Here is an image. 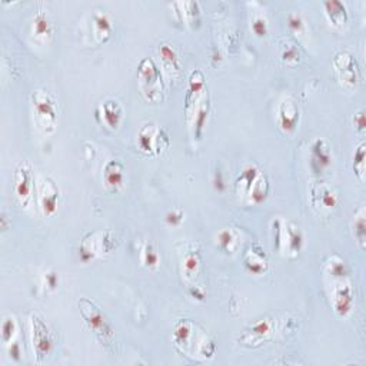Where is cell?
Masks as SVG:
<instances>
[{
    "mask_svg": "<svg viewBox=\"0 0 366 366\" xmlns=\"http://www.w3.org/2000/svg\"><path fill=\"white\" fill-rule=\"evenodd\" d=\"M119 245V239L112 231H95L86 235L79 245V255L83 262L112 253Z\"/></svg>",
    "mask_w": 366,
    "mask_h": 366,
    "instance_id": "cell-5",
    "label": "cell"
},
{
    "mask_svg": "<svg viewBox=\"0 0 366 366\" xmlns=\"http://www.w3.org/2000/svg\"><path fill=\"white\" fill-rule=\"evenodd\" d=\"M34 179L36 178L33 176V169L29 162H21L16 166L13 173V190L17 201L25 207H29L33 199Z\"/></svg>",
    "mask_w": 366,
    "mask_h": 366,
    "instance_id": "cell-13",
    "label": "cell"
},
{
    "mask_svg": "<svg viewBox=\"0 0 366 366\" xmlns=\"http://www.w3.org/2000/svg\"><path fill=\"white\" fill-rule=\"evenodd\" d=\"M323 9L328 21L332 26L341 29L350 22V12H347L346 5L339 2V0H326V2H323Z\"/></svg>",
    "mask_w": 366,
    "mask_h": 366,
    "instance_id": "cell-24",
    "label": "cell"
},
{
    "mask_svg": "<svg viewBox=\"0 0 366 366\" xmlns=\"http://www.w3.org/2000/svg\"><path fill=\"white\" fill-rule=\"evenodd\" d=\"M209 106H211V103H209V96L206 93L201 99V102L196 104V106L186 115L189 125H190L192 130H194L195 137H198V139L203 133L206 120H207V115H209Z\"/></svg>",
    "mask_w": 366,
    "mask_h": 366,
    "instance_id": "cell-22",
    "label": "cell"
},
{
    "mask_svg": "<svg viewBox=\"0 0 366 366\" xmlns=\"http://www.w3.org/2000/svg\"><path fill=\"white\" fill-rule=\"evenodd\" d=\"M301 120V111L292 98H285L277 106V124L286 133L296 130Z\"/></svg>",
    "mask_w": 366,
    "mask_h": 366,
    "instance_id": "cell-16",
    "label": "cell"
},
{
    "mask_svg": "<svg viewBox=\"0 0 366 366\" xmlns=\"http://www.w3.org/2000/svg\"><path fill=\"white\" fill-rule=\"evenodd\" d=\"M259 172H260V169L255 163L248 165L245 169L240 172V175L238 176V179L235 182V190H236L238 196L245 198V199L248 198L249 189H251L253 181L256 179V176L259 175Z\"/></svg>",
    "mask_w": 366,
    "mask_h": 366,
    "instance_id": "cell-29",
    "label": "cell"
},
{
    "mask_svg": "<svg viewBox=\"0 0 366 366\" xmlns=\"http://www.w3.org/2000/svg\"><path fill=\"white\" fill-rule=\"evenodd\" d=\"M34 196L43 215L52 216L58 211L60 189L49 175H38L34 179Z\"/></svg>",
    "mask_w": 366,
    "mask_h": 366,
    "instance_id": "cell-10",
    "label": "cell"
},
{
    "mask_svg": "<svg viewBox=\"0 0 366 366\" xmlns=\"http://www.w3.org/2000/svg\"><path fill=\"white\" fill-rule=\"evenodd\" d=\"M269 189H271L269 178L265 175L262 170H260L259 175L256 176V179L253 181V183H252V186L249 189V194H248L247 201L249 203H253V205L262 203L269 195Z\"/></svg>",
    "mask_w": 366,
    "mask_h": 366,
    "instance_id": "cell-28",
    "label": "cell"
},
{
    "mask_svg": "<svg viewBox=\"0 0 366 366\" xmlns=\"http://www.w3.org/2000/svg\"><path fill=\"white\" fill-rule=\"evenodd\" d=\"M32 108L38 128L46 133H54L58 125V104L55 98L45 89L32 93Z\"/></svg>",
    "mask_w": 366,
    "mask_h": 366,
    "instance_id": "cell-4",
    "label": "cell"
},
{
    "mask_svg": "<svg viewBox=\"0 0 366 366\" xmlns=\"http://www.w3.org/2000/svg\"><path fill=\"white\" fill-rule=\"evenodd\" d=\"M158 56L162 73L170 80H178L182 75V63L176 49L170 43L163 42L158 47Z\"/></svg>",
    "mask_w": 366,
    "mask_h": 366,
    "instance_id": "cell-14",
    "label": "cell"
},
{
    "mask_svg": "<svg viewBox=\"0 0 366 366\" xmlns=\"http://www.w3.org/2000/svg\"><path fill=\"white\" fill-rule=\"evenodd\" d=\"M79 310L84 323L88 325L95 336L103 345H111L115 338V329L99 306L88 298H82L79 301Z\"/></svg>",
    "mask_w": 366,
    "mask_h": 366,
    "instance_id": "cell-3",
    "label": "cell"
},
{
    "mask_svg": "<svg viewBox=\"0 0 366 366\" xmlns=\"http://www.w3.org/2000/svg\"><path fill=\"white\" fill-rule=\"evenodd\" d=\"M252 30L258 36H265L269 30V22L264 13H255L252 17Z\"/></svg>",
    "mask_w": 366,
    "mask_h": 366,
    "instance_id": "cell-35",
    "label": "cell"
},
{
    "mask_svg": "<svg viewBox=\"0 0 366 366\" xmlns=\"http://www.w3.org/2000/svg\"><path fill=\"white\" fill-rule=\"evenodd\" d=\"M113 32V23L111 16L104 10H93L91 16V33L96 45L106 43Z\"/></svg>",
    "mask_w": 366,
    "mask_h": 366,
    "instance_id": "cell-17",
    "label": "cell"
},
{
    "mask_svg": "<svg viewBox=\"0 0 366 366\" xmlns=\"http://www.w3.org/2000/svg\"><path fill=\"white\" fill-rule=\"evenodd\" d=\"M189 295L192 296V298L199 301V302L205 301V298H206V293H205V290L201 286H190Z\"/></svg>",
    "mask_w": 366,
    "mask_h": 366,
    "instance_id": "cell-40",
    "label": "cell"
},
{
    "mask_svg": "<svg viewBox=\"0 0 366 366\" xmlns=\"http://www.w3.org/2000/svg\"><path fill=\"white\" fill-rule=\"evenodd\" d=\"M202 268V256L195 247H190L182 258V273L186 281H194Z\"/></svg>",
    "mask_w": 366,
    "mask_h": 366,
    "instance_id": "cell-26",
    "label": "cell"
},
{
    "mask_svg": "<svg viewBox=\"0 0 366 366\" xmlns=\"http://www.w3.org/2000/svg\"><path fill=\"white\" fill-rule=\"evenodd\" d=\"M96 119L100 125L111 130H116L124 120V108H122L119 100L106 99L98 106Z\"/></svg>",
    "mask_w": 366,
    "mask_h": 366,
    "instance_id": "cell-15",
    "label": "cell"
},
{
    "mask_svg": "<svg viewBox=\"0 0 366 366\" xmlns=\"http://www.w3.org/2000/svg\"><path fill=\"white\" fill-rule=\"evenodd\" d=\"M139 259H141V264L148 269H156L161 264L159 251L150 240H146L142 245L141 251H139Z\"/></svg>",
    "mask_w": 366,
    "mask_h": 366,
    "instance_id": "cell-30",
    "label": "cell"
},
{
    "mask_svg": "<svg viewBox=\"0 0 366 366\" xmlns=\"http://www.w3.org/2000/svg\"><path fill=\"white\" fill-rule=\"evenodd\" d=\"M334 69L338 80L346 88H358L362 82V72L358 60L352 54L346 50H341L334 58Z\"/></svg>",
    "mask_w": 366,
    "mask_h": 366,
    "instance_id": "cell-11",
    "label": "cell"
},
{
    "mask_svg": "<svg viewBox=\"0 0 366 366\" xmlns=\"http://www.w3.org/2000/svg\"><path fill=\"white\" fill-rule=\"evenodd\" d=\"M365 158H366V146H365V144H361L355 149L354 161H352L354 170L361 181H363V178H365Z\"/></svg>",
    "mask_w": 366,
    "mask_h": 366,
    "instance_id": "cell-34",
    "label": "cell"
},
{
    "mask_svg": "<svg viewBox=\"0 0 366 366\" xmlns=\"http://www.w3.org/2000/svg\"><path fill=\"white\" fill-rule=\"evenodd\" d=\"M137 84L144 99L152 104L165 99V83L161 67L152 58H144L137 67Z\"/></svg>",
    "mask_w": 366,
    "mask_h": 366,
    "instance_id": "cell-2",
    "label": "cell"
},
{
    "mask_svg": "<svg viewBox=\"0 0 366 366\" xmlns=\"http://www.w3.org/2000/svg\"><path fill=\"white\" fill-rule=\"evenodd\" d=\"M30 332H32L33 354L36 356L38 363H42L52 352H54L55 347L54 334H52L46 321L41 315H38V313H33L30 317Z\"/></svg>",
    "mask_w": 366,
    "mask_h": 366,
    "instance_id": "cell-7",
    "label": "cell"
},
{
    "mask_svg": "<svg viewBox=\"0 0 366 366\" xmlns=\"http://www.w3.org/2000/svg\"><path fill=\"white\" fill-rule=\"evenodd\" d=\"M323 269L329 276H332V279H342L350 275V269H347L345 260L338 255L330 256L325 262Z\"/></svg>",
    "mask_w": 366,
    "mask_h": 366,
    "instance_id": "cell-32",
    "label": "cell"
},
{
    "mask_svg": "<svg viewBox=\"0 0 366 366\" xmlns=\"http://www.w3.org/2000/svg\"><path fill=\"white\" fill-rule=\"evenodd\" d=\"M17 334H19V325H17L14 317H8L2 323V341L5 345L16 342Z\"/></svg>",
    "mask_w": 366,
    "mask_h": 366,
    "instance_id": "cell-33",
    "label": "cell"
},
{
    "mask_svg": "<svg viewBox=\"0 0 366 366\" xmlns=\"http://www.w3.org/2000/svg\"><path fill=\"white\" fill-rule=\"evenodd\" d=\"M243 265H245L247 271H249L251 273L262 275L269 269V259L265 251L260 248V245L255 243V245L249 247L245 255H243Z\"/></svg>",
    "mask_w": 366,
    "mask_h": 366,
    "instance_id": "cell-21",
    "label": "cell"
},
{
    "mask_svg": "<svg viewBox=\"0 0 366 366\" xmlns=\"http://www.w3.org/2000/svg\"><path fill=\"white\" fill-rule=\"evenodd\" d=\"M288 25H289V27H290L292 32L298 33V34H302V33L306 32L305 19L302 17V14L298 13V12L289 13V16H288Z\"/></svg>",
    "mask_w": 366,
    "mask_h": 366,
    "instance_id": "cell-36",
    "label": "cell"
},
{
    "mask_svg": "<svg viewBox=\"0 0 366 366\" xmlns=\"http://www.w3.org/2000/svg\"><path fill=\"white\" fill-rule=\"evenodd\" d=\"M365 219H366L365 207L361 206L355 212L354 219H352V233H354V238H355V240H356L361 249H365V247H366V222H365Z\"/></svg>",
    "mask_w": 366,
    "mask_h": 366,
    "instance_id": "cell-31",
    "label": "cell"
},
{
    "mask_svg": "<svg viewBox=\"0 0 366 366\" xmlns=\"http://www.w3.org/2000/svg\"><path fill=\"white\" fill-rule=\"evenodd\" d=\"M59 284V277H58V273L55 271H47L45 275H43V285L45 288L47 289H56Z\"/></svg>",
    "mask_w": 366,
    "mask_h": 366,
    "instance_id": "cell-39",
    "label": "cell"
},
{
    "mask_svg": "<svg viewBox=\"0 0 366 366\" xmlns=\"http://www.w3.org/2000/svg\"><path fill=\"white\" fill-rule=\"evenodd\" d=\"M355 304V292L352 284L347 277L334 279L330 288V305H332L336 315L345 318L352 312Z\"/></svg>",
    "mask_w": 366,
    "mask_h": 366,
    "instance_id": "cell-12",
    "label": "cell"
},
{
    "mask_svg": "<svg viewBox=\"0 0 366 366\" xmlns=\"http://www.w3.org/2000/svg\"><path fill=\"white\" fill-rule=\"evenodd\" d=\"M242 243V233L236 228H223L216 235V245L225 253H235Z\"/></svg>",
    "mask_w": 366,
    "mask_h": 366,
    "instance_id": "cell-25",
    "label": "cell"
},
{
    "mask_svg": "<svg viewBox=\"0 0 366 366\" xmlns=\"http://www.w3.org/2000/svg\"><path fill=\"white\" fill-rule=\"evenodd\" d=\"M125 165L122 163L120 161L112 159L108 161L106 165L103 168V185L106 187L109 192H119L122 187L125 185V178H126V173H125Z\"/></svg>",
    "mask_w": 366,
    "mask_h": 366,
    "instance_id": "cell-19",
    "label": "cell"
},
{
    "mask_svg": "<svg viewBox=\"0 0 366 366\" xmlns=\"http://www.w3.org/2000/svg\"><path fill=\"white\" fill-rule=\"evenodd\" d=\"M137 146L148 156H159L170 146V139L163 128L146 124L137 133Z\"/></svg>",
    "mask_w": 366,
    "mask_h": 366,
    "instance_id": "cell-9",
    "label": "cell"
},
{
    "mask_svg": "<svg viewBox=\"0 0 366 366\" xmlns=\"http://www.w3.org/2000/svg\"><path fill=\"white\" fill-rule=\"evenodd\" d=\"M281 58H282V60H284L286 65H295V63H298V62H299L301 54H299V50L296 49L293 45L288 43V45H285V47L282 49Z\"/></svg>",
    "mask_w": 366,
    "mask_h": 366,
    "instance_id": "cell-37",
    "label": "cell"
},
{
    "mask_svg": "<svg viewBox=\"0 0 366 366\" xmlns=\"http://www.w3.org/2000/svg\"><path fill=\"white\" fill-rule=\"evenodd\" d=\"M354 124L356 126V129L359 132H365V128H366V120H365V113L363 112H359L355 115L354 117Z\"/></svg>",
    "mask_w": 366,
    "mask_h": 366,
    "instance_id": "cell-41",
    "label": "cell"
},
{
    "mask_svg": "<svg viewBox=\"0 0 366 366\" xmlns=\"http://www.w3.org/2000/svg\"><path fill=\"white\" fill-rule=\"evenodd\" d=\"M272 225L276 249L288 256L298 255L304 245V236L298 226L282 218H276Z\"/></svg>",
    "mask_w": 366,
    "mask_h": 366,
    "instance_id": "cell-6",
    "label": "cell"
},
{
    "mask_svg": "<svg viewBox=\"0 0 366 366\" xmlns=\"http://www.w3.org/2000/svg\"><path fill=\"white\" fill-rule=\"evenodd\" d=\"M175 9V16L179 22H185L186 25H195L201 19V6L198 2H176L172 3Z\"/></svg>",
    "mask_w": 366,
    "mask_h": 366,
    "instance_id": "cell-27",
    "label": "cell"
},
{
    "mask_svg": "<svg viewBox=\"0 0 366 366\" xmlns=\"http://www.w3.org/2000/svg\"><path fill=\"white\" fill-rule=\"evenodd\" d=\"M332 165V152L323 139L318 137L310 145V168L315 173H322Z\"/></svg>",
    "mask_w": 366,
    "mask_h": 366,
    "instance_id": "cell-18",
    "label": "cell"
},
{
    "mask_svg": "<svg viewBox=\"0 0 366 366\" xmlns=\"http://www.w3.org/2000/svg\"><path fill=\"white\" fill-rule=\"evenodd\" d=\"M276 328L277 323L275 318H260L243 329V332L238 338V342L240 346L245 347H258L275 338Z\"/></svg>",
    "mask_w": 366,
    "mask_h": 366,
    "instance_id": "cell-8",
    "label": "cell"
},
{
    "mask_svg": "<svg viewBox=\"0 0 366 366\" xmlns=\"http://www.w3.org/2000/svg\"><path fill=\"white\" fill-rule=\"evenodd\" d=\"M310 203L318 211H332L338 205V196L328 185L321 183L313 186L310 190Z\"/></svg>",
    "mask_w": 366,
    "mask_h": 366,
    "instance_id": "cell-20",
    "label": "cell"
},
{
    "mask_svg": "<svg viewBox=\"0 0 366 366\" xmlns=\"http://www.w3.org/2000/svg\"><path fill=\"white\" fill-rule=\"evenodd\" d=\"M55 26L52 23L49 14L45 10H39L33 17L32 25V34L33 38L41 43H47L52 38H54Z\"/></svg>",
    "mask_w": 366,
    "mask_h": 366,
    "instance_id": "cell-23",
    "label": "cell"
},
{
    "mask_svg": "<svg viewBox=\"0 0 366 366\" xmlns=\"http://www.w3.org/2000/svg\"><path fill=\"white\" fill-rule=\"evenodd\" d=\"M185 220V214L181 211V209H172L170 212L166 215V222L170 226H179Z\"/></svg>",
    "mask_w": 366,
    "mask_h": 366,
    "instance_id": "cell-38",
    "label": "cell"
},
{
    "mask_svg": "<svg viewBox=\"0 0 366 366\" xmlns=\"http://www.w3.org/2000/svg\"><path fill=\"white\" fill-rule=\"evenodd\" d=\"M172 342L181 354L194 361H211L216 352L215 339L201 325L190 319L176 322L173 328Z\"/></svg>",
    "mask_w": 366,
    "mask_h": 366,
    "instance_id": "cell-1",
    "label": "cell"
}]
</instances>
